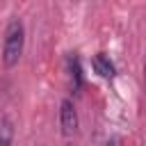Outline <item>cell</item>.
I'll return each mask as SVG.
<instances>
[{
	"label": "cell",
	"mask_w": 146,
	"mask_h": 146,
	"mask_svg": "<svg viewBox=\"0 0 146 146\" xmlns=\"http://www.w3.org/2000/svg\"><path fill=\"white\" fill-rule=\"evenodd\" d=\"M23 48H25V27L18 18H14L7 30H5V41H2V64L7 68L16 66L21 55H23Z\"/></svg>",
	"instance_id": "cell-1"
},
{
	"label": "cell",
	"mask_w": 146,
	"mask_h": 146,
	"mask_svg": "<svg viewBox=\"0 0 146 146\" xmlns=\"http://www.w3.org/2000/svg\"><path fill=\"white\" fill-rule=\"evenodd\" d=\"M59 125L66 137L78 132V112H75V105L71 98H64L59 105Z\"/></svg>",
	"instance_id": "cell-2"
},
{
	"label": "cell",
	"mask_w": 146,
	"mask_h": 146,
	"mask_svg": "<svg viewBox=\"0 0 146 146\" xmlns=\"http://www.w3.org/2000/svg\"><path fill=\"white\" fill-rule=\"evenodd\" d=\"M91 66H94V71H96L100 78H105V80H112V78L116 75V68H114L112 59H110L105 52H96V55L91 57Z\"/></svg>",
	"instance_id": "cell-3"
},
{
	"label": "cell",
	"mask_w": 146,
	"mask_h": 146,
	"mask_svg": "<svg viewBox=\"0 0 146 146\" xmlns=\"http://www.w3.org/2000/svg\"><path fill=\"white\" fill-rule=\"evenodd\" d=\"M66 68H68V80H71V89L73 94H78L82 89V66H80V57L75 52L68 55L66 59Z\"/></svg>",
	"instance_id": "cell-4"
},
{
	"label": "cell",
	"mask_w": 146,
	"mask_h": 146,
	"mask_svg": "<svg viewBox=\"0 0 146 146\" xmlns=\"http://www.w3.org/2000/svg\"><path fill=\"white\" fill-rule=\"evenodd\" d=\"M14 141V125L9 119H0V146H11Z\"/></svg>",
	"instance_id": "cell-5"
},
{
	"label": "cell",
	"mask_w": 146,
	"mask_h": 146,
	"mask_svg": "<svg viewBox=\"0 0 146 146\" xmlns=\"http://www.w3.org/2000/svg\"><path fill=\"white\" fill-rule=\"evenodd\" d=\"M105 146H121V144H119V139H110Z\"/></svg>",
	"instance_id": "cell-6"
},
{
	"label": "cell",
	"mask_w": 146,
	"mask_h": 146,
	"mask_svg": "<svg viewBox=\"0 0 146 146\" xmlns=\"http://www.w3.org/2000/svg\"><path fill=\"white\" fill-rule=\"evenodd\" d=\"M144 89H146V59H144Z\"/></svg>",
	"instance_id": "cell-7"
}]
</instances>
